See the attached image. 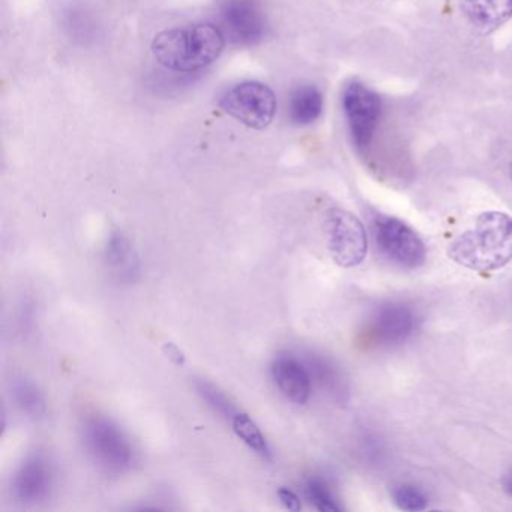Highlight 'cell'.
I'll return each mask as SVG.
<instances>
[{"label":"cell","mask_w":512,"mask_h":512,"mask_svg":"<svg viewBox=\"0 0 512 512\" xmlns=\"http://www.w3.org/2000/svg\"><path fill=\"white\" fill-rule=\"evenodd\" d=\"M449 259L475 272H494L512 262V217L485 211L472 229L461 233L448 248Z\"/></svg>","instance_id":"6da1fadb"},{"label":"cell","mask_w":512,"mask_h":512,"mask_svg":"<svg viewBox=\"0 0 512 512\" xmlns=\"http://www.w3.org/2000/svg\"><path fill=\"white\" fill-rule=\"evenodd\" d=\"M226 47V35L214 25L167 29L151 44L155 61L173 73H196L214 64Z\"/></svg>","instance_id":"7a4b0ae2"},{"label":"cell","mask_w":512,"mask_h":512,"mask_svg":"<svg viewBox=\"0 0 512 512\" xmlns=\"http://www.w3.org/2000/svg\"><path fill=\"white\" fill-rule=\"evenodd\" d=\"M83 442L94 463L104 472L124 473L133 464V448L124 431L103 416H92L83 424Z\"/></svg>","instance_id":"3957f363"},{"label":"cell","mask_w":512,"mask_h":512,"mask_svg":"<svg viewBox=\"0 0 512 512\" xmlns=\"http://www.w3.org/2000/svg\"><path fill=\"white\" fill-rule=\"evenodd\" d=\"M218 104L227 115L257 131L268 128L277 112L274 91L260 82H244L233 86L220 98Z\"/></svg>","instance_id":"277c9868"},{"label":"cell","mask_w":512,"mask_h":512,"mask_svg":"<svg viewBox=\"0 0 512 512\" xmlns=\"http://www.w3.org/2000/svg\"><path fill=\"white\" fill-rule=\"evenodd\" d=\"M371 227L374 241L386 259L406 269H418L424 265L427 247L412 227L389 215H376Z\"/></svg>","instance_id":"5b68a950"},{"label":"cell","mask_w":512,"mask_h":512,"mask_svg":"<svg viewBox=\"0 0 512 512\" xmlns=\"http://www.w3.org/2000/svg\"><path fill=\"white\" fill-rule=\"evenodd\" d=\"M325 235L332 260L341 268H355L368 251L367 232L352 212L332 208L325 215Z\"/></svg>","instance_id":"8992f818"},{"label":"cell","mask_w":512,"mask_h":512,"mask_svg":"<svg viewBox=\"0 0 512 512\" xmlns=\"http://www.w3.org/2000/svg\"><path fill=\"white\" fill-rule=\"evenodd\" d=\"M343 110L353 145L364 151L373 142L382 113V100L364 83H347L343 91Z\"/></svg>","instance_id":"52a82bcc"},{"label":"cell","mask_w":512,"mask_h":512,"mask_svg":"<svg viewBox=\"0 0 512 512\" xmlns=\"http://www.w3.org/2000/svg\"><path fill=\"white\" fill-rule=\"evenodd\" d=\"M221 23L224 32L236 44H254L265 37V16L254 0L226 2L221 8Z\"/></svg>","instance_id":"ba28073f"},{"label":"cell","mask_w":512,"mask_h":512,"mask_svg":"<svg viewBox=\"0 0 512 512\" xmlns=\"http://www.w3.org/2000/svg\"><path fill=\"white\" fill-rule=\"evenodd\" d=\"M416 314L412 308L401 304H388L374 313L370 334L382 346H395L412 337L416 329Z\"/></svg>","instance_id":"9c48e42d"},{"label":"cell","mask_w":512,"mask_h":512,"mask_svg":"<svg viewBox=\"0 0 512 512\" xmlns=\"http://www.w3.org/2000/svg\"><path fill=\"white\" fill-rule=\"evenodd\" d=\"M53 472L46 455L32 454L23 461L14 476V493L20 502L38 503L50 496Z\"/></svg>","instance_id":"30bf717a"},{"label":"cell","mask_w":512,"mask_h":512,"mask_svg":"<svg viewBox=\"0 0 512 512\" xmlns=\"http://www.w3.org/2000/svg\"><path fill=\"white\" fill-rule=\"evenodd\" d=\"M272 376L287 400L295 404L307 403L313 380L304 362L289 353H281L272 364Z\"/></svg>","instance_id":"8fae6325"},{"label":"cell","mask_w":512,"mask_h":512,"mask_svg":"<svg viewBox=\"0 0 512 512\" xmlns=\"http://www.w3.org/2000/svg\"><path fill=\"white\" fill-rule=\"evenodd\" d=\"M461 10L476 32L488 35L512 19V0H461Z\"/></svg>","instance_id":"7c38bea8"},{"label":"cell","mask_w":512,"mask_h":512,"mask_svg":"<svg viewBox=\"0 0 512 512\" xmlns=\"http://www.w3.org/2000/svg\"><path fill=\"white\" fill-rule=\"evenodd\" d=\"M106 263L112 274L122 283L136 280L140 272L139 256L131 242L122 233H113L106 248Z\"/></svg>","instance_id":"4fadbf2b"},{"label":"cell","mask_w":512,"mask_h":512,"mask_svg":"<svg viewBox=\"0 0 512 512\" xmlns=\"http://www.w3.org/2000/svg\"><path fill=\"white\" fill-rule=\"evenodd\" d=\"M323 112V95L316 86L304 85L290 95L289 116L295 125H310L320 118Z\"/></svg>","instance_id":"5bb4252c"},{"label":"cell","mask_w":512,"mask_h":512,"mask_svg":"<svg viewBox=\"0 0 512 512\" xmlns=\"http://www.w3.org/2000/svg\"><path fill=\"white\" fill-rule=\"evenodd\" d=\"M14 403L26 415L34 419L44 418L47 413V401L41 389L26 377L14 379L11 385Z\"/></svg>","instance_id":"9a60e30c"},{"label":"cell","mask_w":512,"mask_h":512,"mask_svg":"<svg viewBox=\"0 0 512 512\" xmlns=\"http://www.w3.org/2000/svg\"><path fill=\"white\" fill-rule=\"evenodd\" d=\"M232 427L236 436H238L248 448L253 449L256 454H259L260 457L265 458V460H272L271 446H269L268 440L265 439L262 431H260L256 422H254L250 416L245 415V413H238V415L233 418Z\"/></svg>","instance_id":"2e32d148"},{"label":"cell","mask_w":512,"mask_h":512,"mask_svg":"<svg viewBox=\"0 0 512 512\" xmlns=\"http://www.w3.org/2000/svg\"><path fill=\"white\" fill-rule=\"evenodd\" d=\"M197 394L203 398L206 404L214 410L215 413L221 416V418L227 419V421H233L236 415H238V409L235 404L232 403L229 397L221 391L218 386L214 383L208 382L205 379H197L196 383Z\"/></svg>","instance_id":"e0dca14e"},{"label":"cell","mask_w":512,"mask_h":512,"mask_svg":"<svg viewBox=\"0 0 512 512\" xmlns=\"http://www.w3.org/2000/svg\"><path fill=\"white\" fill-rule=\"evenodd\" d=\"M302 362L307 367L313 382L319 383L322 388L329 391V394H341V385L343 383H341L340 376H338L337 370H335L331 362L317 355H308L305 361Z\"/></svg>","instance_id":"ac0fdd59"},{"label":"cell","mask_w":512,"mask_h":512,"mask_svg":"<svg viewBox=\"0 0 512 512\" xmlns=\"http://www.w3.org/2000/svg\"><path fill=\"white\" fill-rule=\"evenodd\" d=\"M392 500L403 511H424L428 505L427 496L419 488L406 484L398 485L392 490Z\"/></svg>","instance_id":"d6986e66"},{"label":"cell","mask_w":512,"mask_h":512,"mask_svg":"<svg viewBox=\"0 0 512 512\" xmlns=\"http://www.w3.org/2000/svg\"><path fill=\"white\" fill-rule=\"evenodd\" d=\"M305 494H307L311 505L319 509V511H340V506L337 505L331 490H329L328 485H326L322 479L311 478L310 481L307 482V485H305Z\"/></svg>","instance_id":"ffe728a7"},{"label":"cell","mask_w":512,"mask_h":512,"mask_svg":"<svg viewBox=\"0 0 512 512\" xmlns=\"http://www.w3.org/2000/svg\"><path fill=\"white\" fill-rule=\"evenodd\" d=\"M277 494L278 497H280L281 503H283L289 511H301V499H299L298 494L293 493L292 490L286 487H281Z\"/></svg>","instance_id":"44dd1931"},{"label":"cell","mask_w":512,"mask_h":512,"mask_svg":"<svg viewBox=\"0 0 512 512\" xmlns=\"http://www.w3.org/2000/svg\"><path fill=\"white\" fill-rule=\"evenodd\" d=\"M164 352L167 353V356H169L175 364H184V353H182L175 344H166V346H164Z\"/></svg>","instance_id":"7402d4cb"},{"label":"cell","mask_w":512,"mask_h":512,"mask_svg":"<svg viewBox=\"0 0 512 512\" xmlns=\"http://www.w3.org/2000/svg\"><path fill=\"white\" fill-rule=\"evenodd\" d=\"M502 485L503 490H505L509 496H512V469H509L508 472L503 475Z\"/></svg>","instance_id":"603a6c76"},{"label":"cell","mask_w":512,"mask_h":512,"mask_svg":"<svg viewBox=\"0 0 512 512\" xmlns=\"http://www.w3.org/2000/svg\"><path fill=\"white\" fill-rule=\"evenodd\" d=\"M509 173H511V181H512V164H511V172H509Z\"/></svg>","instance_id":"cb8c5ba5"}]
</instances>
